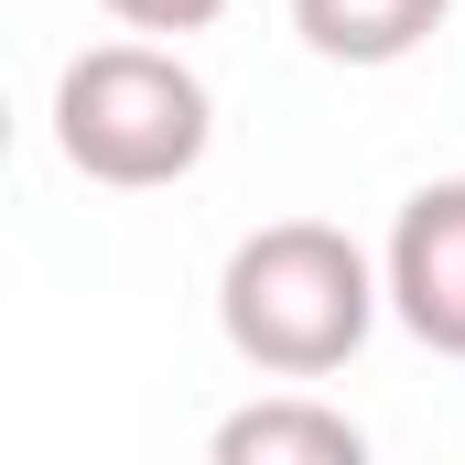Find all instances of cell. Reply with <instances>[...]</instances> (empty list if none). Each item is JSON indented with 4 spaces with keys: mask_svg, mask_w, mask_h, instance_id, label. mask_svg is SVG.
<instances>
[{
    "mask_svg": "<svg viewBox=\"0 0 465 465\" xmlns=\"http://www.w3.org/2000/svg\"><path fill=\"white\" fill-rule=\"evenodd\" d=\"M390 314V271L325 217H271L217 271V336L260 379H336Z\"/></svg>",
    "mask_w": 465,
    "mask_h": 465,
    "instance_id": "6da1fadb",
    "label": "cell"
},
{
    "mask_svg": "<svg viewBox=\"0 0 465 465\" xmlns=\"http://www.w3.org/2000/svg\"><path fill=\"white\" fill-rule=\"evenodd\" d=\"M217 141V98L206 76L173 54V44H87L65 54L54 76V152L65 173L109 184V195H152V184H184Z\"/></svg>",
    "mask_w": 465,
    "mask_h": 465,
    "instance_id": "7a4b0ae2",
    "label": "cell"
},
{
    "mask_svg": "<svg viewBox=\"0 0 465 465\" xmlns=\"http://www.w3.org/2000/svg\"><path fill=\"white\" fill-rule=\"evenodd\" d=\"M379 271H390V314H401V336H422L433 357H465V173L422 184V195L401 206Z\"/></svg>",
    "mask_w": 465,
    "mask_h": 465,
    "instance_id": "3957f363",
    "label": "cell"
},
{
    "mask_svg": "<svg viewBox=\"0 0 465 465\" xmlns=\"http://www.w3.org/2000/svg\"><path fill=\"white\" fill-rule=\"evenodd\" d=\"M357 455H368V433H357L336 401H314L303 379L217 422V465H357Z\"/></svg>",
    "mask_w": 465,
    "mask_h": 465,
    "instance_id": "277c9868",
    "label": "cell"
},
{
    "mask_svg": "<svg viewBox=\"0 0 465 465\" xmlns=\"http://www.w3.org/2000/svg\"><path fill=\"white\" fill-rule=\"evenodd\" d=\"M444 11L455 0H292V33L325 65H411L444 33Z\"/></svg>",
    "mask_w": 465,
    "mask_h": 465,
    "instance_id": "5b68a950",
    "label": "cell"
},
{
    "mask_svg": "<svg viewBox=\"0 0 465 465\" xmlns=\"http://www.w3.org/2000/svg\"><path fill=\"white\" fill-rule=\"evenodd\" d=\"M109 22H130V33H206L228 0H98Z\"/></svg>",
    "mask_w": 465,
    "mask_h": 465,
    "instance_id": "8992f818",
    "label": "cell"
}]
</instances>
